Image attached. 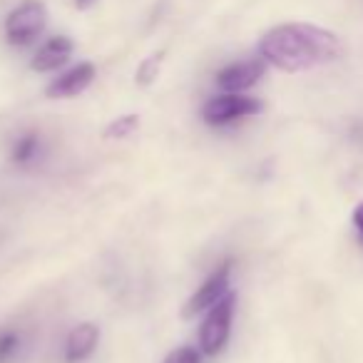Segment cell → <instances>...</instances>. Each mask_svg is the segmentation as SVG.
<instances>
[{"mask_svg": "<svg viewBox=\"0 0 363 363\" xmlns=\"http://www.w3.org/2000/svg\"><path fill=\"white\" fill-rule=\"evenodd\" d=\"M343 45L336 33L308 23H284L264 33L259 55L264 62L284 72H303L316 65L338 60Z\"/></svg>", "mask_w": 363, "mask_h": 363, "instance_id": "6da1fadb", "label": "cell"}, {"mask_svg": "<svg viewBox=\"0 0 363 363\" xmlns=\"http://www.w3.org/2000/svg\"><path fill=\"white\" fill-rule=\"evenodd\" d=\"M48 28V6L43 0H23L6 18V38L11 45H33Z\"/></svg>", "mask_w": 363, "mask_h": 363, "instance_id": "7a4b0ae2", "label": "cell"}, {"mask_svg": "<svg viewBox=\"0 0 363 363\" xmlns=\"http://www.w3.org/2000/svg\"><path fill=\"white\" fill-rule=\"evenodd\" d=\"M234 306H237V296L229 291L227 296L219 298V301L209 308L207 318H204L202 328H199V346H202V353L217 356V353L227 346L229 333H232Z\"/></svg>", "mask_w": 363, "mask_h": 363, "instance_id": "3957f363", "label": "cell"}, {"mask_svg": "<svg viewBox=\"0 0 363 363\" xmlns=\"http://www.w3.org/2000/svg\"><path fill=\"white\" fill-rule=\"evenodd\" d=\"M264 110V102L257 97H249L244 92H224L217 95L204 105L202 117L207 125L212 127H224L232 125V122L242 120V117H252L259 115Z\"/></svg>", "mask_w": 363, "mask_h": 363, "instance_id": "277c9868", "label": "cell"}, {"mask_svg": "<svg viewBox=\"0 0 363 363\" xmlns=\"http://www.w3.org/2000/svg\"><path fill=\"white\" fill-rule=\"evenodd\" d=\"M229 274H232V262H224L214 269V274L189 296V301L182 308V316L194 318L197 313L209 311L219 298H224L229 294Z\"/></svg>", "mask_w": 363, "mask_h": 363, "instance_id": "5b68a950", "label": "cell"}, {"mask_svg": "<svg viewBox=\"0 0 363 363\" xmlns=\"http://www.w3.org/2000/svg\"><path fill=\"white\" fill-rule=\"evenodd\" d=\"M95 75H97V70L92 62H77L75 67L62 72L60 77H55V80L48 85L45 95L50 97V100H70V97L82 95V92L92 85Z\"/></svg>", "mask_w": 363, "mask_h": 363, "instance_id": "8992f818", "label": "cell"}, {"mask_svg": "<svg viewBox=\"0 0 363 363\" xmlns=\"http://www.w3.org/2000/svg\"><path fill=\"white\" fill-rule=\"evenodd\" d=\"M267 72V62L259 57V60H242L227 65L217 75V85L224 92H244L249 87H254Z\"/></svg>", "mask_w": 363, "mask_h": 363, "instance_id": "52a82bcc", "label": "cell"}, {"mask_svg": "<svg viewBox=\"0 0 363 363\" xmlns=\"http://www.w3.org/2000/svg\"><path fill=\"white\" fill-rule=\"evenodd\" d=\"M72 50H75V45H72L70 38H67V35H55V38H50V40L43 43V45L38 48L30 67L35 72H52V70H57V67H62L67 60H70Z\"/></svg>", "mask_w": 363, "mask_h": 363, "instance_id": "ba28073f", "label": "cell"}, {"mask_svg": "<svg viewBox=\"0 0 363 363\" xmlns=\"http://www.w3.org/2000/svg\"><path fill=\"white\" fill-rule=\"evenodd\" d=\"M97 341H100V328H97L95 323L85 321V323H80V326H75L65 343V361L80 363V361H85V358H90L97 348Z\"/></svg>", "mask_w": 363, "mask_h": 363, "instance_id": "9c48e42d", "label": "cell"}, {"mask_svg": "<svg viewBox=\"0 0 363 363\" xmlns=\"http://www.w3.org/2000/svg\"><path fill=\"white\" fill-rule=\"evenodd\" d=\"M162 62H164V50L152 52L150 57H145V60L140 62V67H137V72H135V82H137V85L150 87L152 82L157 80V75H160Z\"/></svg>", "mask_w": 363, "mask_h": 363, "instance_id": "30bf717a", "label": "cell"}, {"mask_svg": "<svg viewBox=\"0 0 363 363\" xmlns=\"http://www.w3.org/2000/svg\"><path fill=\"white\" fill-rule=\"evenodd\" d=\"M38 147H40V137H38L35 132H26V135L13 145V162H16V164H30L38 155Z\"/></svg>", "mask_w": 363, "mask_h": 363, "instance_id": "8fae6325", "label": "cell"}, {"mask_svg": "<svg viewBox=\"0 0 363 363\" xmlns=\"http://www.w3.org/2000/svg\"><path fill=\"white\" fill-rule=\"evenodd\" d=\"M137 127H140V117L137 115H122L107 125L105 137H110V140H125V137H130Z\"/></svg>", "mask_w": 363, "mask_h": 363, "instance_id": "7c38bea8", "label": "cell"}, {"mask_svg": "<svg viewBox=\"0 0 363 363\" xmlns=\"http://www.w3.org/2000/svg\"><path fill=\"white\" fill-rule=\"evenodd\" d=\"M18 346H21V336L16 331H3L0 333V363H8L16 356Z\"/></svg>", "mask_w": 363, "mask_h": 363, "instance_id": "4fadbf2b", "label": "cell"}, {"mask_svg": "<svg viewBox=\"0 0 363 363\" xmlns=\"http://www.w3.org/2000/svg\"><path fill=\"white\" fill-rule=\"evenodd\" d=\"M164 363H202V356H199L197 348L182 346V348H174V351L164 358Z\"/></svg>", "mask_w": 363, "mask_h": 363, "instance_id": "5bb4252c", "label": "cell"}, {"mask_svg": "<svg viewBox=\"0 0 363 363\" xmlns=\"http://www.w3.org/2000/svg\"><path fill=\"white\" fill-rule=\"evenodd\" d=\"M353 224H356V229L363 234V202L358 204L356 209H353Z\"/></svg>", "mask_w": 363, "mask_h": 363, "instance_id": "9a60e30c", "label": "cell"}, {"mask_svg": "<svg viewBox=\"0 0 363 363\" xmlns=\"http://www.w3.org/2000/svg\"><path fill=\"white\" fill-rule=\"evenodd\" d=\"M95 3L97 0H75V8L77 11H87V8H92Z\"/></svg>", "mask_w": 363, "mask_h": 363, "instance_id": "2e32d148", "label": "cell"}]
</instances>
